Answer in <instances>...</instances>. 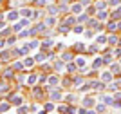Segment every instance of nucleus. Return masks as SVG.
<instances>
[{"instance_id":"f257e3e1","label":"nucleus","mask_w":121,"mask_h":114,"mask_svg":"<svg viewBox=\"0 0 121 114\" xmlns=\"http://www.w3.org/2000/svg\"><path fill=\"white\" fill-rule=\"evenodd\" d=\"M101 80H103L105 83H108V82H110V80H112V74H110V73H105V74L101 76Z\"/></svg>"},{"instance_id":"f03ea898","label":"nucleus","mask_w":121,"mask_h":114,"mask_svg":"<svg viewBox=\"0 0 121 114\" xmlns=\"http://www.w3.org/2000/svg\"><path fill=\"white\" fill-rule=\"evenodd\" d=\"M101 65H103V60H101V58H96V60H94V65H92V67H94V69H98V67H101Z\"/></svg>"},{"instance_id":"7ed1b4c3","label":"nucleus","mask_w":121,"mask_h":114,"mask_svg":"<svg viewBox=\"0 0 121 114\" xmlns=\"http://www.w3.org/2000/svg\"><path fill=\"white\" fill-rule=\"evenodd\" d=\"M51 98H52V100H60V98H61L60 91H52V94H51Z\"/></svg>"},{"instance_id":"20e7f679","label":"nucleus","mask_w":121,"mask_h":114,"mask_svg":"<svg viewBox=\"0 0 121 114\" xmlns=\"http://www.w3.org/2000/svg\"><path fill=\"white\" fill-rule=\"evenodd\" d=\"M7 18H9V20H16V18H18V13H15V11H11L9 15H7Z\"/></svg>"},{"instance_id":"39448f33","label":"nucleus","mask_w":121,"mask_h":114,"mask_svg":"<svg viewBox=\"0 0 121 114\" xmlns=\"http://www.w3.org/2000/svg\"><path fill=\"white\" fill-rule=\"evenodd\" d=\"M7 110H9V105H7V103H2V105H0V112H7Z\"/></svg>"},{"instance_id":"423d86ee","label":"nucleus","mask_w":121,"mask_h":114,"mask_svg":"<svg viewBox=\"0 0 121 114\" xmlns=\"http://www.w3.org/2000/svg\"><path fill=\"white\" fill-rule=\"evenodd\" d=\"M72 13H81V5H80V4L72 5Z\"/></svg>"},{"instance_id":"0eeeda50","label":"nucleus","mask_w":121,"mask_h":114,"mask_svg":"<svg viewBox=\"0 0 121 114\" xmlns=\"http://www.w3.org/2000/svg\"><path fill=\"white\" fill-rule=\"evenodd\" d=\"M49 83L51 85H58V78H56V76H51V78H49Z\"/></svg>"},{"instance_id":"6e6552de","label":"nucleus","mask_w":121,"mask_h":114,"mask_svg":"<svg viewBox=\"0 0 121 114\" xmlns=\"http://www.w3.org/2000/svg\"><path fill=\"white\" fill-rule=\"evenodd\" d=\"M92 103H94V101H92L91 98H87V100H83V105H85V107H91Z\"/></svg>"},{"instance_id":"1a4fd4ad","label":"nucleus","mask_w":121,"mask_h":114,"mask_svg":"<svg viewBox=\"0 0 121 114\" xmlns=\"http://www.w3.org/2000/svg\"><path fill=\"white\" fill-rule=\"evenodd\" d=\"M54 69L56 71H61V69H63V64H61V62H56V64H54Z\"/></svg>"},{"instance_id":"9d476101","label":"nucleus","mask_w":121,"mask_h":114,"mask_svg":"<svg viewBox=\"0 0 121 114\" xmlns=\"http://www.w3.org/2000/svg\"><path fill=\"white\" fill-rule=\"evenodd\" d=\"M76 64L80 65V67H83V65H85V58H78V60H76Z\"/></svg>"},{"instance_id":"9b49d317","label":"nucleus","mask_w":121,"mask_h":114,"mask_svg":"<svg viewBox=\"0 0 121 114\" xmlns=\"http://www.w3.org/2000/svg\"><path fill=\"white\" fill-rule=\"evenodd\" d=\"M78 22H89V16H87V15H81L80 18H78Z\"/></svg>"},{"instance_id":"f8f14e48","label":"nucleus","mask_w":121,"mask_h":114,"mask_svg":"<svg viewBox=\"0 0 121 114\" xmlns=\"http://www.w3.org/2000/svg\"><path fill=\"white\" fill-rule=\"evenodd\" d=\"M45 110H47V112H51V110H54V105H52V103H47V105H45Z\"/></svg>"},{"instance_id":"ddd939ff","label":"nucleus","mask_w":121,"mask_h":114,"mask_svg":"<svg viewBox=\"0 0 121 114\" xmlns=\"http://www.w3.org/2000/svg\"><path fill=\"white\" fill-rule=\"evenodd\" d=\"M96 110H98V112H103V110H105V105H103V103H99V105L96 107Z\"/></svg>"},{"instance_id":"4468645a","label":"nucleus","mask_w":121,"mask_h":114,"mask_svg":"<svg viewBox=\"0 0 121 114\" xmlns=\"http://www.w3.org/2000/svg\"><path fill=\"white\" fill-rule=\"evenodd\" d=\"M96 7H98V9H105V2H98Z\"/></svg>"},{"instance_id":"2eb2a0df","label":"nucleus","mask_w":121,"mask_h":114,"mask_svg":"<svg viewBox=\"0 0 121 114\" xmlns=\"http://www.w3.org/2000/svg\"><path fill=\"white\" fill-rule=\"evenodd\" d=\"M22 15H24V16H31V11L29 9H24V11H22Z\"/></svg>"},{"instance_id":"dca6fc26","label":"nucleus","mask_w":121,"mask_h":114,"mask_svg":"<svg viewBox=\"0 0 121 114\" xmlns=\"http://www.w3.org/2000/svg\"><path fill=\"white\" fill-rule=\"evenodd\" d=\"M108 42H110V44H116L117 38H116V36H110V38H108Z\"/></svg>"},{"instance_id":"f3484780","label":"nucleus","mask_w":121,"mask_h":114,"mask_svg":"<svg viewBox=\"0 0 121 114\" xmlns=\"http://www.w3.org/2000/svg\"><path fill=\"white\" fill-rule=\"evenodd\" d=\"M25 65H27V67H31V65H33V60L27 58V60H25Z\"/></svg>"},{"instance_id":"a211bd4d","label":"nucleus","mask_w":121,"mask_h":114,"mask_svg":"<svg viewBox=\"0 0 121 114\" xmlns=\"http://www.w3.org/2000/svg\"><path fill=\"white\" fill-rule=\"evenodd\" d=\"M27 82H29V83H35V82H36V76H29V80H27Z\"/></svg>"},{"instance_id":"6ab92c4d","label":"nucleus","mask_w":121,"mask_h":114,"mask_svg":"<svg viewBox=\"0 0 121 114\" xmlns=\"http://www.w3.org/2000/svg\"><path fill=\"white\" fill-rule=\"evenodd\" d=\"M74 69H76L74 64H69V65H67V71H74Z\"/></svg>"},{"instance_id":"aec40b11","label":"nucleus","mask_w":121,"mask_h":114,"mask_svg":"<svg viewBox=\"0 0 121 114\" xmlns=\"http://www.w3.org/2000/svg\"><path fill=\"white\" fill-rule=\"evenodd\" d=\"M36 60H38V62H42V60H45V55H38V56H36Z\"/></svg>"},{"instance_id":"412c9836","label":"nucleus","mask_w":121,"mask_h":114,"mask_svg":"<svg viewBox=\"0 0 121 114\" xmlns=\"http://www.w3.org/2000/svg\"><path fill=\"white\" fill-rule=\"evenodd\" d=\"M98 44H105V36H99V38H98Z\"/></svg>"},{"instance_id":"4be33fe9","label":"nucleus","mask_w":121,"mask_h":114,"mask_svg":"<svg viewBox=\"0 0 121 114\" xmlns=\"http://www.w3.org/2000/svg\"><path fill=\"white\" fill-rule=\"evenodd\" d=\"M110 71H112V73H117V71H119V67H117V65H112Z\"/></svg>"},{"instance_id":"5701e85b","label":"nucleus","mask_w":121,"mask_h":114,"mask_svg":"<svg viewBox=\"0 0 121 114\" xmlns=\"http://www.w3.org/2000/svg\"><path fill=\"white\" fill-rule=\"evenodd\" d=\"M99 18H107V13L103 9H101V13H99Z\"/></svg>"},{"instance_id":"b1692460","label":"nucleus","mask_w":121,"mask_h":114,"mask_svg":"<svg viewBox=\"0 0 121 114\" xmlns=\"http://www.w3.org/2000/svg\"><path fill=\"white\" fill-rule=\"evenodd\" d=\"M110 4H112V5H116V4H119V0H110Z\"/></svg>"},{"instance_id":"393cba45","label":"nucleus","mask_w":121,"mask_h":114,"mask_svg":"<svg viewBox=\"0 0 121 114\" xmlns=\"http://www.w3.org/2000/svg\"><path fill=\"white\" fill-rule=\"evenodd\" d=\"M2 27H4V22H0V29H2Z\"/></svg>"}]
</instances>
